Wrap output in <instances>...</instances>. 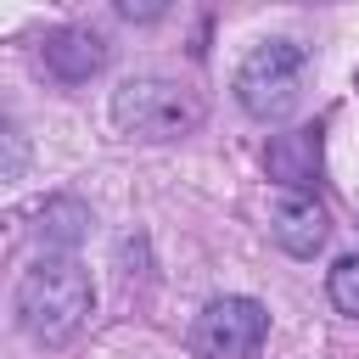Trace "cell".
Returning <instances> with one entry per match:
<instances>
[{
  "instance_id": "cell-8",
  "label": "cell",
  "mask_w": 359,
  "mask_h": 359,
  "mask_svg": "<svg viewBox=\"0 0 359 359\" xmlns=\"http://www.w3.org/2000/svg\"><path fill=\"white\" fill-rule=\"evenodd\" d=\"M325 292H331V303H337L342 314H353V320H359V258H337V264H331Z\"/></svg>"
},
{
  "instance_id": "cell-4",
  "label": "cell",
  "mask_w": 359,
  "mask_h": 359,
  "mask_svg": "<svg viewBox=\"0 0 359 359\" xmlns=\"http://www.w3.org/2000/svg\"><path fill=\"white\" fill-rule=\"evenodd\" d=\"M269 337V314L252 297H213L196 325H191V353L196 359H258Z\"/></svg>"
},
{
  "instance_id": "cell-5",
  "label": "cell",
  "mask_w": 359,
  "mask_h": 359,
  "mask_svg": "<svg viewBox=\"0 0 359 359\" xmlns=\"http://www.w3.org/2000/svg\"><path fill=\"white\" fill-rule=\"evenodd\" d=\"M269 236L292 252V258H314L331 236V219L325 208L314 202V191H280L275 208H269Z\"/></svg>"
},
{
  "instance_id": "cell-3",
  "label": "cell",
  "mask_w": 359,
  "mask_h": 359,
  "mask_svg": "<svg viewBox=\"0 0 359 359\" xmlns=\"http://www.w3.org/2000/svg\"><path fill=\"white\" fill-rule=\"evenodd\" d=\"M303 67H309V56H303V45H292V39H269V45H258L247 62H241V73H236V95H241V107L252 112V118H286L292 107H297V90H303Z\"/></svg>"
},
{
  "instance_id": "cell-1",
  "label": "cell",
  "mask_w": 359,
  "mask_h": 359,
  "mask_svg": "<svg viewBox=\"0 0 359 359\" xmlns=\"http://www.w3.org/2000/svg\"><path fill=\"white\" fill-rule=\"evenodd\" d=\"M90 314V275L73 258H39L17 280V320L34 342H67Z\"/></svg>"
},
{
  "instance_id": "cell-7",
  "label": "cell",
  "mask_w": 359,
  "mask_h": 359,
  "mask_svg": "<svg viewBox=\"0 0 359 359\" xmlns=\"http://www.w3.org/2000/svg\"><path fill=\"white\" fill-rule=\"evenodd\" d=\"M101 62H107V45H101L90 28H56V34L45 39V67H50L62 84H79V79L101 73Z\"/></svg>"
},
{
  "instance_id": "cell-6",
  "label": "cell",
  "mask_w": 359,
  "mask_h": 359,
  "mask_svg": "<svg viewBox=\"0 0 359 359\" xmlns=\"http://www.w3.org/2000/svg\"><path fill=\"white\" fill-rule=\"evenodd\" d=\"M269 163V180H280L286 191H309L320 180V129H286L269 140L264 151Z\"/></svg>"
},
{
  "instance_id": "cell-2",
  "label": "cell",
  "mask_w": 359,
  "mask_h": 359,
  "mask_svg": "<svg viewBox=\"0 0 359 359\" xmlns=\"http://www.w3.org/2000/svg\"><path fill=\"white\" fill-rule=\"evenodd\" d=\"M112 118L135 140H180L202 123V95L180 79H129L112 95Z\"/></svg>"
}]
</instances>
